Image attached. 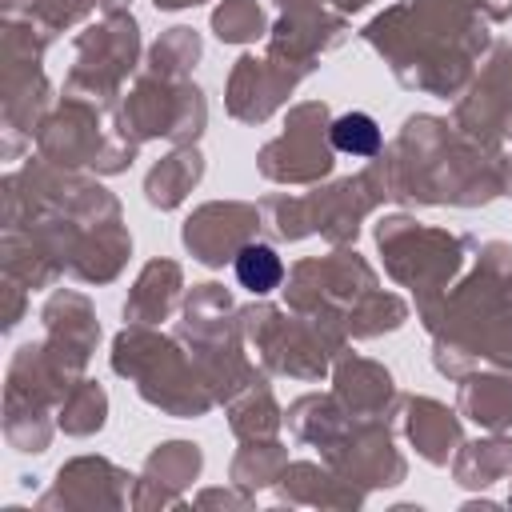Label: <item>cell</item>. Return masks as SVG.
Wrapping results in <instances>:
<instances>
[{"label": "cell", "instance_id": "6da1fadb", "mask_svg": "<svg viewBox=\"0 0 512 512\" xmlns=\"http://www.w3.org/2000/svg\"><path fill=\"white\" fill-rule=\"evenodd\" d=\"M280 256L268 244H244L236 256V280L248 292H272L280 284Z\"/></svg>", "mask_w": 512, "mask_h": 512}, {"label": "cell", "instance_id": "7a4b0ae2", "mask_svg": "<svg viewBox=\"0 0 512 512\" xmlns=\"http://www.w3.org/2000/svg\"><path fill=\"white\" fill-rule=\"evenodd\" d=\"M332 144L336 152L344 156H372L380 148V128L372 116L364 112H344L336 124H332Z\"/></svg>", "mask_w": 512, "mask_h": 512}]
</instances>
